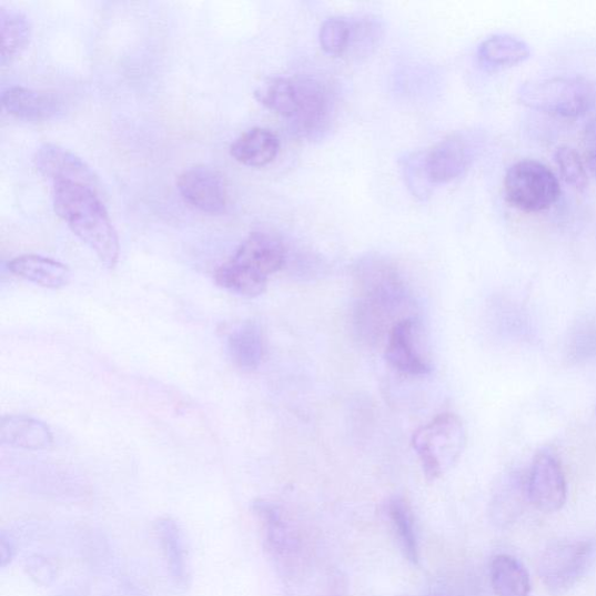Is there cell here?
<instances>
[{"instance_id": "obj_28", "label": "cell", "mask_w": 596, "mask_h": 596, "mask_svg": "<svg viewBox=\"0 0 596 596\" xmlns=\"http://www.w3.org/2000/svg\"><path fill=\"white\" fill-rule=\"evenodd\" d=\"M352 41V22L344 18H329L323 22L320 42L323 51L333 57H341L350 50Z\"/></svg>"}, {"instance_id": "obj_17", "label": "cell", "mask_w": 596, "mask_h": 596, "mask_svg": "<svg viewBox=\"0 0 596 596\" xmlns=\"http://www.w3.org/2000/svg\"><path fill=\"white\" fill-rule=\"evenodd\" d=\"M14 275L50 290H60L70 282L71 273L61 262L36 254L14 257L9 262Z\"/></svg>"}, {"instance_id": "obj_33", "label": "cell", "mask_w": 596, "mask_h": 596, "mask_svg": "<svg viewBox=\"0 0 596 596\" xmlns=\"http://www.w3.org/2000/svg\"><path fill=\"white\" fill-rule=\"evenodd\" d=\"M588 171L596 179V151H590L586 156Z\"/></svg>"}, {"instance_id": "obj_9", "label": "cell", "mask_w": 596, "mask_h": 596, "mask_svg": "<svg viewBox=\"0 0 596 596\" xmlns=\"http://www.w3.org/2000/svg\"><path fill=\"white\" fill-rule=\"evenodd\" d=\"M418 322L415 317L400 321L390 331L385 356L388 365L403 375L425 376L433 368L420 347Z\"/></svg>"}, {"instance_id": "obj_5", "label": "cell", "mask_w": 596, "mask_h": 596, "mask_svg": "<svg viewBox=\"0 0 596 596\" xmlns=\"http://www.w3.org/2000/svg\"><path fill=\"white\" fill-rule=\"evenodd\" d=\"M412 446L418 457L425 478L435 482L463 455L466 428L463 420L444 413L417 428Z\"/></svg>"}, {"instance_id": "obj_30", "label": "cell", "mask_w": 596, "mask_h": 596, "mask_svg": "<svg viewBox=\"0 0 596 596\" xmlns=\"http://www.w3.org/2000/svg\"><path fill=\"white\" fill-rule=\"evenodd\" d=\"M30 566L39 568V570H30L31 576L39 583L49 584L50 579H53L52 567L49 562L37 557L32 559Z\"/></svg>"}, {"instance_id": "obj_15", "label": "cell", "mask_w": 596, "mask_h": 596, "mask_svg": "<svg viewBox=\"0 0 596 596\" xmlns=\"http://www.w3.org/2000/svg\"><path fill=\"white\" fill-rule=\"evenodd\" d=\"M228 352L235 367L245 372L257 370L265 355L261 326L254 321L235 325L228 336Z\"/></svg>"}, {"instance_id": "obj_31", "label": "cell", "mask_w": 596, "mask_h": 596, "mask_svg": "<svg viewBox=\"0 0 596 596\" xmlns=\"http://www.w3.org/2000/svg\"><path fill=\"white\" fill-rule=\"evenodd\" d=\"M584 139L586 144L596 151V115L590 119L584 130Z\"/></svg>"}, {"instance_id": "obj_25", "label": "cell", "mask_w": 596, "mask_h": 596, "mask_svg": "<svg viewBox=\"0 0 596 596\" xmlns=\"http://www.w3.org/2000/svg\"><path fill=\"white\" fill-rule=\"evenodd\" d=\"M253 512L265 531V538L273 554L282 555L290 546L289 529L279 508L265 499H256Z\"/></svg>"}, {"instance_id": "obj_12", "label": "cell", "mask_w": 596, "mask_h": 596, "mask_svg": "<svg viewBox=\"0 0 596 596\" xmlns=\"http://www.w3.org/2000/svg\"><path fill=\"white\" fill-rule=\"evenodd\" d=\"M471 148L462 135H449L442 140L423 160V170L427 181L447 183L456 180L471 163Z\"/></svg>"}, {"instance_id": "obj_16", "label": "cell", "mask_w": 596, "mask_h": 596, "mask_svg": "<svg viewBox=\"0 0 596 596\" xmlns=\"http://www.w3.org/2000/svg\"><path fill=\"white\" fill-rule=\"evenodd\" d=\"M0 442L22 449H46L53 445L50 427L29 416H6L0 422Z\"/></svg>"}, {"instance_id": "obj_23", "label": "cell", "mask_w": 596, "mask_h": 596, "mask_svg": "<svg viewBox=\"0 0 596 596\" xmlns=\"http://www.w3.org/2000/svg\"><path fill=\"white\" fill-rule=\"evenodd\" d=\"M156 533L172 576L180 585H185L189 578L188 559L179 524L170 517L160 518Z\"/></svg>"}, {"instance_id": "obj_29", "label": "cell", "mask_w": 596, "mask_h": 596, "mask_svg": "<svg viewBox=\"0 0 596 596\" xmlns=\"http://www.w3.org/2000/svg\"><path fill=\"white\" fill-rule=\"evenodd\" d=\"M555 161L564 181L584 192L588 186L587 165L580 154L569 147H562L555 153Z\"/></svg>"}, {"instance_id": "obj_6", "label": "cell", "mask_w": 596, "mask_h": 596, "mask_svg": "<svg viewBox=\"0 0 596 596\" xmlns=\"http://www.w3.org/2000/svg\"><path fill=\"white\" fill-rule=\"evenodd\" d=\"M560 193L555 173L536 160L516 162L505 178L507 202L524 212L550 209L559 200Z\"/></svg>"}, {"instance_id": "obj_1", "label": "cell", "mask_w": 596, "mask_h": 596, "mask_svg": "<svg viewBox=\"0 0 596 596\" xmlns=\"http://www.w3.org/2000/svg\"><path fill=\"white\" fill-rule=\"evenodd\" d=\"M356 332L368 343L388 336L400 321L408 317L414 302L397 269L383 256L370 255L356 262L353 271Z\"/></svg>"}, {"instance_id": "obj_11", "label": "cell", "mask_w": 596, "mask_h": 596, "mask_svg": "<svg viewBox=\"0 0 596 596\" xmlns=\"http://www.w3.org/2000/svg\"><path fill=\"white\" fill-rule=\"evenodd\" d=\"M37 170L47 179L74 182L98 190L99 180L84 160L55 144H43L34 155Z\"/></svg>"}, {"instance_id": "obj_20", "label": "cell", "mask_w": 596, "mask_h": 596, "mask_svg": "<svg viewBox=\"0 0 596 596\" xmlns=\"http://www.w3.org/2000/svg\"><path fill=\"white\" fill-rule=\"evenodd\" d=\"M491 578L496 596H529L528 570L516 558L498 555L492 560Z\"/></svg>"}, {"instance_id": "obj_27", "label": "cell", "mask_w": 596, "mask_h": 596, "mask_svg": "<svg viewBox=\"0 0 596 596\" xmlns=\"http://www.w3.org/2000/svg\"><path fill=\"white\" fill-rule=\"evenodd\" d=\"M568 362L582 365L596 361V322L588 321L577 325L567 341Z\"/></svg>"}, {"instance_id": "obj_7", "label": "cell", "mask_w": 596, "mask_h": 596, "mask_svg": "<svg viewBox=\"0 0 596 596\" xmlns=\"http://www.w3.org/2000/svg\"><path fill=\"white\" fill-rule=\"evenodd\" d=\"M596 553L592 539H560L548 545L541 556L538 575L554 592H565L586 575Z\"/></svg>"}, {"instance_id": "obj_24", "label": "cell", "mask_w": 596, "mask_h": 596, "mask_svg": "<svg viewBox=\"0 0 596 596\" xmlns=\"http://www.w3.org/2000/svg\"><path fill=\"white\" fill-rule=\"evenodd\" d=\"M256 101L269 110L293 119L297 110L296 82L285 78L269 79L254 92Z\"/></svg>"}, {"instance_id": "obj_10", "label": "cell", "mask_w": 596, "mask_h": 596, "mask_svg": "<svg viewBox=\"0 0 596 596\" xmlns=\"http://www.w3.org/2000/svg\"><path fill=\"white\" fill-rule=\"evenodd\" d=\"M183 200L195 209L221 214L226 210V188L222 175L206 165L192 166L178 179Z\"/></svg>"}, {"instance_id": "obj_8", "label": "cell", "mask_w": 596, "mask_h": 596, "mask_svg": "<svg viewBox=\"0 0 596 596\" xmlns=\"http://www.w3.org/2000/svg\"><path fill=\"white\" fill-rule=\"evenodd\" d=\"M531 503L541 512L555 513L566 504L567 484L560 461L550 449H541L527 479Z\"/></svg>"}, {"instance_id": "obj_2", "label": "cell", "mask_w": 596, "mask_h": 596, "mask_svg": "<svg viewBox=\"0 0 596 596\" xmlns=\"http://www.w3.org/2000/svg\"><path fill=\"white\" fill-rule=\"evenodd\" d=\"M53 201L58 216L97 253L107 269H114L121 248L98 190L74 182H58Z\"/></svg>"}, {"instance_id": "obj_32", "label": "cell", "mask_w": 596, "mask_h": 596, "mask_svg": "<svg viewBox=\"0 0 596 596\" xmlns=\"http://www.w3.org/2000/svg\"><path fill=\"white\" fill-rule=\"evenodd\" d=\"M13 557V546L11 542H8L6 536H2V545H0V562H2V567H6Z\"/></svg>"}, {"instance_id": "obj_21", "label": "cell", "mask_w": 596, "mask_h": 596, "mask_svg": "<svg viewBox=\"0 0 596 596\" xmlns=\"http://www.w3.org/2000/svg\"><path fill=\"white\" fill-rule=\"evenodd\" d=\"M526 496L528 497L527 482H523L516 474L509 476L492 501L491 518L495 526H511L519 516Z\"/></svg>"}, {"instance_id": "obj_3", "label": "cell", "mask_w": 596, "mask_h": 596, "mask_svg": "<svg viewBox=\"0 0 596 596\" xmlns=\"http://www.w3.org/2000/svg\"><path fill=\"white\" fill-rule=\"evenodd\" d=\"M285 262V249L276 236L265 232L251 233L234 255L214 274L221 289L253 299L267 289L272 275Z\"/></svg>"}, {"instance_id": "obj_4", "label": "cell", "mask_w": 596, "mask_h": 596, "mask_svg": "<svg viewBox=\"0 0 596 596\" xmlns=\"http://www.w3.org/2000/svg\"><path fill=\"white\" fill-rule=\"evenodd\" d=\"M522 104L565 118L584 115L596 109V81L583 77H558L523 83Z\"/></svg>"}, {"instance_id": "obj_18", "label": "cell", "mask_w": 596, "mask_h": 596, "mask_svg": "<svg viewBox=\"0 0 596 596\" xmlns=\"http://www.w3.org/2000/svg\"><path fill=\"white\" fill-rule=\"evenodd\" d=\"M280 152L279 137L267 129L254 128L238 137L231 145L232 158L245 165L265 166L273 162Z\"/></svg>"}, {"instance_id": "obj_13", "label": "cell", "mask_w": 596, "mask_h": 596, "mask_svg": "<svg viewBox=\"0 0 596 596\" xmlns=\"http://www.w3.org/2000/svg\"><path fill=\"white\" fill-rule=\"evenodd\" d=\"M297 87V110L293 118L296 131L304 137L325 128L331 113V98L327 88L314 79H300Z\"/></svg>"}, {"instance_id": "obj_19", "label": "cell", "mask_w": 596, "mask_h": 596, "mask_svg": "<svg viewBox=\"0 0 596 596\" xmlns=\"http://www.w3.org/2000/svg\"><path fill=\"white\" fill-rule=\"evenodd\" d=\"M532 55L529 44L511 34H495L482 42L478 50L481 63L492 70L515 67Z\"/></svg>"}, {"instance_id": "obj_26", "label": "cell", "mask_w": 596, "mask_h": 596, "mask_svg": "<svg viewBox=\"0 0 596 596\" xmlns=\"http://www.w3.org/2000/svg\"><path fill=\"white\" fill-rule=\"evenodd\" d=\"M388 512L404 556L416 564L418 562V544L414 531L412 508L407 499L400 496L392 498Z\"/></svg>"}, {"instance_id": "obj_22", "label": "cell", "mask_w": 596, "mask_h": 596, "mask_svg": "<svg viewBox=\"0 0 596 596\" xmlns=\"http://www.w3.org/2000/svg\"><path fill=\"white\" fill-rule=\"evenodd\" d=\"M2 31V64L11 63L30 42L32 28L29 18L14 9L0 10Z\"/></svg>"}, {"instance_id": "obj_14", "label": "cell", "mask_w": 596, "mask_h": 596, "mask_svg": "<svg viewBox=\"0 0 596 596\" xmlns=\"http://www.w3.org/2000/svg\"><path fill=\"white\" fill-rule=\"evenodd\" d=\"M3 108L16 118L29 122L49 121L61 111L55 94L23 87H11L2 94Z\"/></svg>"}]
</instances>
